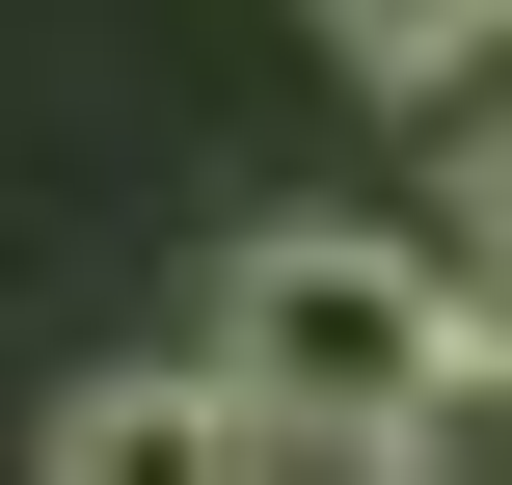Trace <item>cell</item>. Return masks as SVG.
Returning <instances> with one entry per match:
<instances>
[{
  "label": "cell",
  "mask_w": 512,
  "mask_h": 485,
  "mask_svg": "<svg viewBox=\"0 0 512 485\" xmlns=\"http://www.w3.org/2000/svg\"><path fill=\"white\" fill-rule=\"evenodd\" d=\"M459 324H486V270H432V216H243L216 243V405H243V459H378Z\"/></svg>",
  "instance_id": "1"
},
{
  "label": "cell",
  "mask_w": 512,
  "mask_h": 485,
  "mask_svg": "<svg viewBox=\"0 0 512 485\" xmlns=\"http://www.w3.org/2000/svg\"><path fill=\"white\" fill-rule=\"evenodd\" d=\"M54 459L81 485H216L243 405H216V351H135V378H54Z\"/></svg>",
  "instance_id": "2"
},
{
  "label": "cell",
  "mask_w": 512,
  "mask_h": 485,
  "mask_svg": "<svg viewBox=\"0 0 512 485\" xmlns=\"http://www.w3.org/2000/svg\"><path fill=\"white\" fill-rule=\"evenodd\" d=\"M324 54H351V81H405V108H432V81H486V0H324Z\"/></svg>",
  "instance_id": "3"
}]
</instances>
